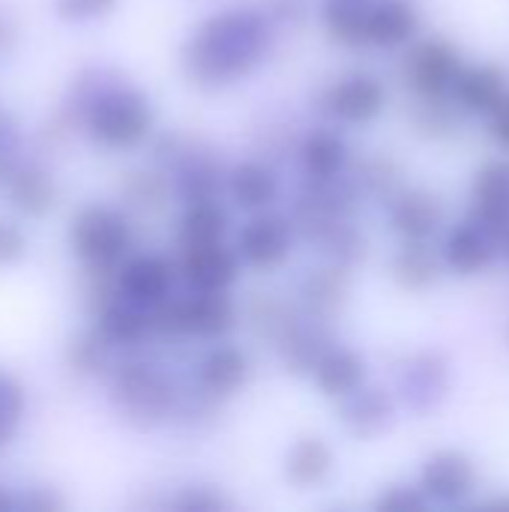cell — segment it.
Segmentation results:
<instances>
[{
	"mask_svg": "<svg viewBox=\"0 0 509 512\" xmlns=\"http://www.w3.org/2000/svg\"><path fill=\"white\" fill-rule=\"evenodd\" d=\"M114 396L120 408L141 420H162L171 411L174 393L162 372L147 363H126L114 372Z\"/></svg>",
	"mask_w": 509,
	"mask_h": 512,
	"instance_id": "9",
	"label": "cell"
},
{
	"mask_svg": "<svg viewBox=\"0 0 509 512\" xmlns=\"http://www.w3.org/2000/svg\"><path fill=\"white\" fill-rule=\"evenodd\" d=\"M225 189L237 207H243L249 213H261L279 198V174L267 162L249 159V162H240L231 168Z\"/></svg>",
	"mask_w": 509,
	"mask_h": 512,
	"instance_id": "25",
	"label": "cell"
},
{
	"mask_svg": "<svg viewBox=\"0 0 509 512\" xmlns=\"http://www.w3.org/2000/svg\"><path fill=\"white\" fill-rule=\"evenodd\" d=\"M399 393L402 402L420 417L438 411L450 396V360L441 351L414 354L399 375Z\"/></svg>",
	"mask_w": 509,
	"mask_h": 512,
	"instance_id": "10",
	"label": "cell"
},
{
	"mask_svg": "<svg viewBox=\"0 0 509 512\" xmlns=\"http://www.w3.org/2000/svg\"><path fill=\"white\" fill-rule=\"evenodd\" d=\"M174 282H177V264H171L162 255L126 258L114 273L117 297H123L141 309H153L162 300H168L174 291Z\"/></svg>",
	"mask_w": 509,
	"mask_h": 512,
	"instance_id": "8",
	"label": "cell"
},
{
	"mask_svg": "<svg viewBox=\"0 0 509 512\" xmlns=\"http://www.w3.org/2000/svg\"><path fill=\"white\" fill-rule=\"evenodd\" d=\"M372 0H324V27L339 45H366V21Z\"/></svg>",
	"mask_w": 509,
	"mask_h": 512,
	"instance_id": "29",
	"label": "cell"
},
{
	"mask_svg": "<svg viewBox=\"0 0 509 512\" xmlns=\"http://www.w3.org/2000/svg\"><path fill=\"white\" fill-rule=\"evenodd\" d=\"M249 354L237 345H216L198 366V387L204 396H237L249 381Z\"/></svg>",
	"mask_w": 509,
	"mask_h": 512,
	"instance_id": "18",
	"label": "cell"
},
{
	"mask_svg": "<svg viewBox=\"0 0 509 512\" xmlns=\"http://www.w3.org/2000/svg\"><path fill=\"white\" fill-rule=\"evenodd\" d=\"M312 378L318 384V390L330 399H345L348 393H354L357 387L366 384V360L360 351L354 348H336L330 345L318 363L312 366Z\"/></svg>",
	"mask_w": 509,
	"mask_h": 512,
	"instance_id": "24",
	"label": "cell"
},
{
	"mask_svg": "<svg viewBox=\"0 0 509 512\" xmlns=\"http://www.w3.org/2000/svg\"><path fill=\"white\" fill-rule=\"evenodd\" d=\"M228 234V213L219 201H192L186 204L177 222V246L219 243Z\"/></svg>",
	"mask_w": 509,
	"mask_h": 512,
	"instance_id": "28",
	"label": "cell"
},
{
	"mask_svg": "<svg viewBox=\"0 0 509 512\" xmlns=\"http://www.w3.org/2000/svg\"><path fill=\"white\" fill-rule=\"evenodd\" d=\"M342 426L360 441L381 438L396 423V402L381 387H357L342 399Z\"/></svg>",
	"mask_w": 509,
	"mask_h": 512,
	"instance_id": "15",
	"label": "cell"
},
{
	"mask_svg": "<svg viewBox=\"0 0 509 512\" xmlns=\"http://www.w3.org/2000/svg\"><path fill=\"white\" fill-rule=\"evenodd\" d=\"M444 270V258L429 246V240H405L390 261L393 282L405 291H429Z\"/></svg>",
	"mask_w": 509,
	"mask_h": 512,
	"instance_id": "26",
	"label": "cell"
},
{
	"mask_svg": "<svg viewBox=\"0 0 509 512\" xmlns=\"http://www.w3.org/2000/svg\"><path fill=\"white\" fill-rule=\"evenodd\" d=\"M240 276V258L234 249L219 243L183 246L177 261V279L189 285V291H228Z\"/></svg>",
	"mask_w": 509,
	"mask_h": 512,
	"instance_id": "12",
	"label": "cell"
},
{
	"mask_svg": "<svg viewBox=\"0 0 509 512\" xmlns=\"http://www.w3.org/2000/svg\"><path fill=\"white\" fill-rule=\"evenodd\" d=\"M120 195L129 207L135 210H144V213H156L168 204L171 198V180L159 171H132L123 177L120 183Z\"/></svg>",
	"mask_w": 509,
	"mask_h": 512,
	"instance_id": "30",
	"label": "cell"
},
{
	"mask_svg": "<svg viewBox=\"0 0 509 512\" xmlns=\"http://www.w3.org/2000/svg\"><path fill=\"white\" fill-rule=\"evenodd\" d=\"M420 30V12L411 0H378L369 9L366 45L399 48L411 42Z\"/></svg>",
	"mask_w": 509,
	"mask_h": 512,
	"instance_id": "21",
	"label": "cell"
},
{
	"mask_svg": "<svg viewBox=\"0 0 509 512\" xmlns=\"http://www.w3.org/2000/svg\"><path fill=\"white\" fill-rule=\"evenodd\" d=\"M270 48V27L261 15L231 9L207 18L183 48V69L195 84L222 87L249 75Z\"/></svg>",
	"mask_w": 509,
	"mask_h": 512,
	"instance_id": "1",
	"label": "cell"
},
{
	"mask_svg": "<svg viewBox=\"0 0 509 512\" xmlns=\"http://www.w3.org/2000/svg\"><path fill=\"white\" fill-rule=\"evenodd\" d=\"M471 219H477L501 246L509 234V159H492L477 171Z\"/></svg>",
	"mask_w": 509,
	"mask_h": 512,
	"instance_id": "13",
	"label": "cell"
},
{
	"mask_svg": "<svg viewBox=\"0 0 509 512\" xmlns=\"http://www.w3.org/2000/svg\"><path fill=\"white\" fill-rule=\"evenodd\" d=\"M351 294V276L348 267L342 264H330L321 270H312L306 276V282L300 285V300L309 312V318L330 324L348 303Z\"/></svg>",
	"mask_w": 509,
	"mask_h": 512,
	"instance_id": "19",
	"label": "cell"
},
{
	"mask_svg": "<svg viewBox=\"0 0 509 512\" xmlns=\"http://www.w3.org/2000/svg\"><path fill=\"white\" fill-rule=\"evenodd\" d=\"M117 0H57V15L66 21H93L108 15Z\"/></svg>",
	"mask_w": 509,
	"mask_h": 512,
	"instance_id": "36",
	"label": "cell"
},
{
	"mask_svg": "<svg viewBox=\"0 0 509 512\" xmlns=\"http://www.w3.org/2000/svg\"><path fill=\"white\" fill-rule=\"evenodd\" d=\"M237 327V306L228 291H189L186 297H168L150 309V330L165 336L222 339Z\"/></svg>",
	"mask_w": 509,
	"mask_h": 512,
	"instance_id": "3",
	"label": "cell"
},
{
	"mask_svg": "<svg viewBox=\"0 0 509 512\" xmlns=\"http://www.w3.org/2000/svg\"><path fill=\"white\" fill-rule=\"evenodd\" d=\"M489 510H509V495H498V498H489L486 501Z\"/></svg>",
	"mask_w": 509,
	"mask_h": 512,
	"instance_id": "39",
	"label": "cell"
},
{
	"mask_svg": "<svg viewBox=\"0 0 509 512\" xmlns=\"http://www.w3.org/2000/svg\"><path fill=\"white\" fill-rule=\"evenodd\" d=\"M429 507V498L420 486H390L378 501L375 510L381 512H420Z\"/></svg>",
	"mask_w": 509,
	"mask_h": 512,
	"instance_id": "35",
	"label": "cell"
},
{
	"mask_svg": "<svg viewBox=\"0 0 509 512\" xmlns=\"http://www.w3.org/2000/svg\"><path fill=\"white\" fill-rule=\"evenodd\" d=\"M498 252H501L498 240L477 219H465V222L453 225L444 240V264L456 276L483 273L498 258Z\"/></svg>",
	"mask_w": 509,
	"mask_h": 512,
	"instance_id": "16",
	"label": "cell"
},
{
	"mask_svg": "<svg viewBox=\"0 0 509 512\" xmlns=\"http://www.w3.org/2000/svg\"><path fill=\"white\" fill-rule=\"evenodd\" d=\"M309 180H336L348 168V144L330 129H315L300 147Z\"/></svg>",
	"mask_w": 509,
	"mask_h": 512,
	"instance_id": "27",
	"label": "cell"
},
{
	"mask_svg": "<svg viewBox=\"0 0 509 512\" xmlns=\"http://www.w3.org/2000/svg\"><path fill=\"white\" fill-rule=\"evenodd\" d=\"M6 186V198H9V207L18 213V216H27V219H42L54 210L57 204V183L54 177L39 168V165H15L9 171V177L3 180Z\"/></svg>",
	"mask_w": 509,
	"mask_h": 512,
	"instance_id": "17",
	"label": "cell"
},
{
	"mask_svg": "<svg viewBox=\"0 0 509 512\" xmlns=\"http://www.w3.org/2000/svg\"><path fill=\"white\" fill-rule=\"evenodd\" d=\"M132 246V228L123 210L108 204H84L69 222L72 255L93 270H117Z\"/></svg>",
	"mask_w": 509,
	"mask_h": 512,
	"instance_id": "4",
	"label": "cell"
},
{
	"mask_svg": "<svg viewBox=\"0 0 509 512\" xmlns=\"http://www.w3.org/2000/svg\"><path fill=\"white\" fill-rule=\"evenodd\" d=\"M333 465H336L333 447L318 435H306V438L294 441L288 456H285V480L294 489L309 492V489H318L330 480Z\"/></svg>",
	"mask_w": 509,
	"mask_h": 512,
	"instance_id": "22",
	"label": "cell"
},
{
	"mask_svg": "<svg viewBox=\"0 0 509 512\" xmlns=\"http://www.w3.org/2000/svg\"><path fill=\"white\" fill-rule=\"evenodd\" d=\"M384 105H387V87L372 72H348L339 81H333L321 96V108L330 117L351 126H366L378 120Z\"/></svg>",
	"mask_w": 509,
	"mask_h": 512,
	"instance_id": "6",
	"label": "cell"
},
{
	"mask_svg": "<svg viewBox=\"0 0 509 512\" xmlns=\"http://www.w3.org/2000/svg\"><path fill=\"white\" fill-rule=\"evenodd\" d=\"M96 333L111 348H135L153 333L150 330V309H141V306H135V303L114 294L96 312Z\"/></svg>",
	"mask_w": 509,
	"mask_h": 512,
	"instance_id": "23",
	"label": "cell"
},
{
	"mask_svg": "<svg viewBox=\"0 0 509 512\" xmlns=\"http://www.w3.org/2000/svg\"><path fill=\"white\" fill-rule=\"evenodd\" d=\"M387 204L390 228L402 240H429L444 225V204L429 189H399Z\"/></svg>",
	"mask_w": 509,
	"mask_h": 512,
	"instance_id": "14",
	"label": "cell"
},
{
	"mask_svg": "<svg viewBox=\"0 0 509 512\" xmlns=\"http://www.w3.org/2000/svg\"><path fill=\"white\" fill-rule=\"evenodd\" d=\"M462 72V54L450 39H423L417 42L405 63L402 75L405 84L420 96V99H441L450 96L456 78Z\"/></svg>",
	"mask_w": 509,
	"mask_h": 512,
	"instance_id": "5",
	"label": "cell"
},
{
	"mask_svg": "<svg viewBox=\"0 0 509 512\" xmlns=\"http://www.w3.org/2000/svg\"><path fill=\"white\" fill-rule=\"evenodd\" d=\"M27 252V237L24 231L9 222V219H0V267H9L15 261H21Z\"/></svg>",
	"mask_w": 509,
	"mask_h": 512,
	"instance_id": "37",
	"label": "cell"
},
{
	"mask_svg": "<svg viewBox=\"0 0 509 512\" xmlns=\"http://www.w3.org/2000/svg\"><path fill=\"white\" fill-rule=\"evenodd\" d=\"M369 198L390 201L402 189V165L390 156H369L357 165V186Z\"/></svg>",
	"mask_w": 509,
	"mask_h": 512,
	"instance_id": "31",
	"label": "cell"
},
{
	"mask_svg": "<svg viewBox=\"0 0 509 512\" xmlns=\"http://www.w3.org/2000/svg\"><path fill=\"white\" fill-rule=\"evenodd\" d=\"M84 108H87L84 114L87 135L108 150L138 147L153 132L156 123V111L150 99L129 84L102 87L99 96H93Z\"/></svg>",
	"mask_w": 509,
	"mask_h": 512,
	"instance_id": "2",
	"label": "cell"
},
{
	"mask_svg": "<svg viewBox=\"0 0 509 512\" xmlns=\"http://www.w3.org/2000/svg\"><path fill=\"white\" fill-rule=\"evenodd\" d=\"M21 414H24V393H21V387L9 375H0V447L12 441Z\"/></svg>",
	"mask_w": 509,
	"mask_h": 512,
	"instance_id": "34",
	"label": "cell"
},
{
	"mask_svg": "<svg viewBox=\"0 0 509 512\" xmlns=\"http://www.w3.org/2000/svg\"><path fill=\"white\" fill-rule=\"evenodd\" d=\"M420 489L432 504L456 507L477 489V468L462 450H438L423 462Z\"/></svg>",
	"mask_w": 509,
	"mask_h": 512,
	"instance_id": "11",
	"label": "cell"
},
{
	"mask_svg": "<svg viewBox=\"0 0 509 512\" xmlns=\"http://www.w3.org/2000/svg\"><path fill=\"white\" fill-rule=\"evenodd\" d=\"M507 93V78L504 69L495 63H474V66H462L450 99L471 111V114H489Z\"/></svg>",
	"mask_w": 509,
	"mask_h": 512,
	"instance_id": "20",
	"label": "cell"
},
{
	"mask_svg": "<svg viewBox=\"0 0 509 512\" xmlns=\"http://www.w3.org/2000/svg\"><path fill=\"white\" fill-rule=\"evenodd\" d=\"M489 132L509 147V93H504V99L489 111Z\"/></svg>",
	"mask_w": 509,
	"mask_h": 512,
	"instance_id": "38",
	"label": "cell"
},
{
	"mask_svg": "<svg viewBox=\"0 0 509 512\" xmlns=\"http://www.w3.org/2000/svg\"><path fill=\"white\" fill-rule=\"evenodd\" d=\"M294 243V225L276 213H255L237 234V258L252 270H276L288 261Z\"/></svg>",
	"mask_w": 509,
	"mask_h": 512,
	"instance_id": "7",
	"label": "cell"
},
{
	"mask_svg": "<svg viewBox=\"0 0 509 512\" xmlns=\"http://www.w3.org/2000/svg\"><path fill=\"white\" fill-rule=\"evenodd\" d=\"M108 351L111 345L96 333V330H87V333H78L69 348H66V363L72 372L78 375H99L105 369V360H108Z\"/></svg>",
	"mask_w": 509,
	"mask_h": 512,
	"instance_id": "33",
	"label": "cell"
},
{
	"mask_svg": "<svg viewBox=\"0 0 509 512\" xmlns=\"http://www.w3.org/2000/svg\"><path fill=\"white\" fill-rule=\"evenodd\" d=\"M414 129L423 138L441 141L459 129V105H450V96L441 99H420L414 108Z\"/></svg>",
	"mask_w": 509,
	"mask_h": 512,
	"instance_id": "32",
	"label": "cell"
}]
</instances>
